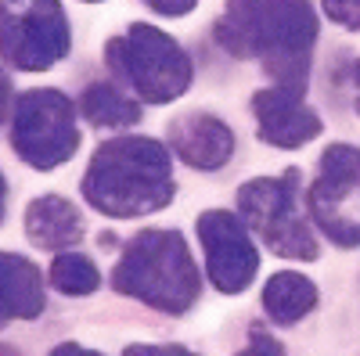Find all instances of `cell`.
<instances>
[{"label": "cell", "instance_id": "6da1fadb", "mask_svg": "<svg viewBox=\"0 0 360 356\" xmlns=\"http://www.w3.org/2000/svg\"><path fill=\"white\" fill-rule=\"evenodd\" d=\"M220 40L242 54H263L288 86L303 91L307 47L314 40V11L307 0H231V18L220 22Z\"/></svg>", "mask_w": 360, "mask_h": 356}, {"label": "cell", "instance_id": "7a4b0ae2", "mask_svg": "<svg viewBox=\"0 0 360 356\" xmlns=\"http://www.w3.org/2000/svg\"><path fill=\"white\" fill-rule=\"evenodd\" d=\"M86 198L105 213H152L173 198L169 159L155 140H115L101 147L86 176Z\"/></svg>", "mask_w": 360, "mask_h": 356}, {"label": "cell", "instance_id": "3957f363", "mask_svg": "<svg viewBox=\"0 0 360 356\" xmlns=\"http://www.w3.org/2000/svg\"><path fill=\"white\" fill-rule=\"evenodd\" d=\"M115 288L155 310L184 313L198 299V270L184 237L173 230H148L134 237L115 270Z\"/></svg>", "mask_w": 360, "mask_h": 356}, {"label": "cell", "instance_id": "277c9868", "mask_svg": "<svg viewBox=\"0 0 360 356\" xmlns=\"http://www.w3.org/2000/svg\"><path fill=\"white\" fill-rule=\"evenodd\" d=\"M299 173L285 176H266V180H252L238 195V205L249 220V227L259 230V237L270 245V252L292 256V259H314L317 242L310 227L299 216Z\"/></svg>", "mask_w": 360, "mask_h": 356}, {"label": "cell", "instance_id": "5b68a950", "mask_svg": "<svg viewBox=\"0 0 360 356\" xmlns=\"http://www.w3.org/2000/svg\"><path fill=\"white\" fill-rule=\"evenodd\" d=\"M310 213L332 242L360 245V152L346 144L328 147L310 187Z\"/></svg>", "mask_w": 360, "mask_h": 356}, {"label": "cell", "instance_id": "8992f818", "mask_svg": "<svg viewBox=\"0 0 360 356\" xmlns=\"http://www.w3.org/2000/svg\"><path fill=\"white\" fill-rule=\"evenodd\" d=\"M198 234H202V249H205L213 284L220 291H242L252 281L256 263H259L242 220H234L231 213H205L198 220Z\"/></svg>", "mask_w": 360, "mask_h": 356}, {"label": "cell", "instance_id": "52a82bcc", "mask_svg": "<svg viewBox=\"0 0 360 356\" xmlns=\"http://www.w3.org/2000/svg\"><path fill=\"white\" fill-rule=\"evenodd\" d=\"M137 51H134V83L141 86L144 98L166 101L188 86V62L176 51L173 40L152 33V29H137L134 33Z\"/></svg>", "mask_w": 360, "mask_h": 356}, {"label": "cell", "instance_id": "ba28073f", "mask_svg": "<svg viewBox=\"0 0 360 356\" xmlns=\"http://www.w3.org/2000/svg\"><path fill=\"white\" fill-rule=\"evenodd\" d=\"M256 119H259V133L266 144L278 147H299L310 137L321 133V119L303 105L299 86H278V91H263L252 101Z\"/></svg>", "mask_w": 360, "mask_h": 356}, {"label": "cell", "instance_id": "9c48e42d", "mask_svg": "<svg viewBox=\"0 0 360 356\" xmlns=\"http://www.w3.org/2000/svg\"><path fill=\"white\" fill-rule=\"evenodd\" d=\"M173 147L188 166L217 169L231 159L234 137L227 123H220L213 115H184L180 123H173Z\"/></svg>", "mask_w": 360, "mask_h": 356}, {"label": "cell", "instance_id": "30bf717a", "mask_svg": "<svg viewBox=\"0 0 360 356\" xmlns=\"http://www.w3.org/2000/svg\"><path fill=\"white\" fill-rule=\"evenodd\" d=\"M40 281L25 259L0 256V324L8 317H33L40 313Z\"/></svg>", "mask_w": 360, "mask_h": 356}, {"label": "cell", "instance_id": "8fae6325", "mask_svg": "<svg viewBox=\"0 0 360 356\" xmlns=\"http://www.w3.org/2000/svg\"><path fill=\"white\" fill-rule=\"evenodd\" d=\"M317 303V288L303 274H274L263 288V306L274 324H295L303 320Z\"/></svg>", "mask_w": 360, "mask_h": 356}, {"label": "cell", "instance_id": "7c38bea8", "mask_svg": "<svg viewBox=\"0 0 360 356\" xmlns=\"http://www.w3.org/2000/svg\"><path fill=\"white\" fill-rule=\"evenodd\" d=\"M29 237L44 249H62L79 237V220L76 209L62 198H40L29 209Z\"/></svg>", "mask_w": 360, "mask_h": 356}, {"label": "cell", "instance_id": "4fadbf2b", "mask_svg": "<svg viewBox=\"0 0 360 356\" xmlns=\"http://www.w3.org/2000/svg\"><path fill=\"white\" fill-rule=\"evenodd\" d=\"M51 284L69 295H86L98 288V270L83 256H58V263L51 266Z\"/></svg>", "mask_w": 360, "mask_h": 356}, {"label": "cell", "instance_id": "5bb4252c", "mask_svg": "<svg viewBox=\"0 0 360 356\" xmlns=\"http://www.w3.org/2000/svg\"><path fill=\"white\" fill-rule=\"evenodd\" d=\"M324 4L335 15V22H346V25L360 29V0H324Z\"/></svg>", "mask_w": 360, "mask_h": 356}, {"label": "cell", "instance_id": "9a60e30c", "mask_svg": "<svg viewBox=\"0 0 360 356\" xmlns=\"http://www.w3.org/2000/svg\"><path fill=\"white\" fill-rule=\"evenodd\" d=\"M242 356H285V349H281L274 338H270V335L252 331V342H249V349H245Z\"/></svg>", "mask_w": 360, "mask_h": 356}, {"label": "cell", "instance_id": "2e32d148", "mask_svg": "<svg viewBox=\"0 0 360 356\" xmlns=\"http://www.w3.org/2000/svg\"><path fill=\"white\" fill-rule=\"evenodd\" d=\"M127 356H191V352L176 345H134L127 349Z\"/></svg>", "mask_w": 360, "mask_h": 356}, {"label": "cell", "instance_id": "e0dca14e", "mask_svg": "<svg viewBox=\"0 0 360 356\" xmlns=\"http://www.w3.org/2000/svg\"><path fill=\"white\" fill-rule=\"evenodd\" d=\"M152 4H155L159 11H188L195 0H152Z\"/></svg>", "mask_w": 360, "mask_h": 356}, {"label": "cell", "instance_id": "ac0fdd59", "mask_svg": "<svg viewBox=\"0 0 360 356\" xmlns=\"http://www.w3.org/2000/svg\"><path fill=\"white\" fill-rule=\"evenodd\" d=\"M54 356H94V352H83V349H76V345H62Z\"/></svg>", "mask_w": 360, "mask_h": 356}, {"label": "cell", "instance_id": "d6986e66", "mask_svg": "<svg viewBox=\"0 0 360 356\" xmlns=\"http://www.w3.org/2000/svg\"><path fill=\"white\" fill-rule=\"evenodd\" d=\"M0 356H18V352H11V349H4V345H0Z\"/></svg>", "mask_w": 360, "mask_h": 356}, {"label": "cell", "instance_id": "ffe728a7", "mask_svg": "<svg viewBox=\"0 0 360 356\" xmlns=\"http://www.w3.org/2000/svg\"><path fill=\"white\" fill-rule=\"evenodd\" d=\"M0 209H4V184H0Z\"/></svg>", "mask_w": 360, "mask_h": 356}, {"label": "cell", "instance_id": "44dd1931", "mask_svg": "<svg viewBox=\"0 0 360 356\" xmlns=\"http://www.w3.org/2000/svg\"><path fill=\"white\" fill-rule=\"evenodd\" d=\"M356 83H360V69H356Z\"/></svg>", "mask_w": 360, "mask_h": 356}]
</instances>
